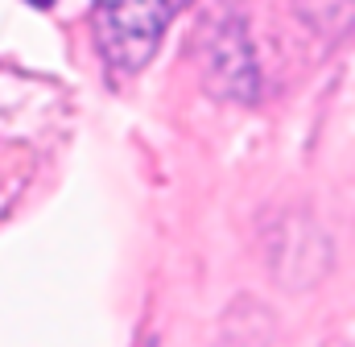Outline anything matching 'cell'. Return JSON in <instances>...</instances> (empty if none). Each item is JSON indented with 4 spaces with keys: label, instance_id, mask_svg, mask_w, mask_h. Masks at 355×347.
Listing matches in <instances>:
<instances>
[{
    "label": "cell",
    "instance_id": "obj_3",
    "mask_svg": "<svg viewBox=\"0 0 355 347\" xmlns=\"http://www.w3.org/2000/svg\"><path fill=\"white\" fill-rule=\"evenodd\" d=\"M297 12L314 21L318 29H352L355 0H297Z\"/></svg>",
    "mask_w": 355,
    "mask_h": 347
},
{
    "label": "cell",
    "instance_id": "obj_2",
    "mask_svg": "<svg viewBox=\"0 0 355 347\" xmlns=\"http://www.w3.org/2000/svg\"><path fill=\"white\" fill-rule=\"evenodd\" d=\"M211 71L215 79H223V71L232 67V79H227V95H240V99H257V67H252V54H248V37L240 33V25L232 21L223 29V37L211 46Z\"/></svg>",
    "mask_w": 355,
    "mask_h": 347
},
{
    "label": "cell",
    "instance_id": "obj_4",
    "mask_svg": "<svg viewBox=\"0 0 355 347\" xmlns=\"http://www.w3.org/2000/svg\"><path fill=\"white\" fill-rule=\"evenodd\" d=\"M29 4H37V8H50V4H54V0H29Z\"/></svg>",
    "mask_w": 355,
    "mask_h": 347
},
{
    "label": "cell",
    "instance_id": "obj_1",
    "mask_svg": "<svg viewBox=\"0 0 355 347\" xmlns=\"http://www.w3.org/2000/svg\"><path fill=\"white\" fill-rule=\"evenodd\" d=\"M186 4L190 0H95L91 29L103 62L120 75L141 71L157 54L166 25Z\"/></svg>",
    "mask_w": 355,
    "mask_h": 347
}]
</instances>
